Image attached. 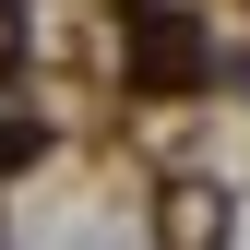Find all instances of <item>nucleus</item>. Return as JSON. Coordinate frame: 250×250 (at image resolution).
Wrapping results in <instances>:
<instances>
[{"mask_svg": "<svg viewBox=\"0 0 250 250\" xmlns=\"http://www.w3.org/2000/svg\"><path fill=\"white\" fill-rule=\"evenodd\" d=\"M131 60H143V83H155V96H179V83H191L203 72V24L191 12H167V0H131Z\"/></svg>", "mask_w": 250, "mask_h": 250, "instance_id": "1", "label": "nucleus"}]
</instances>
